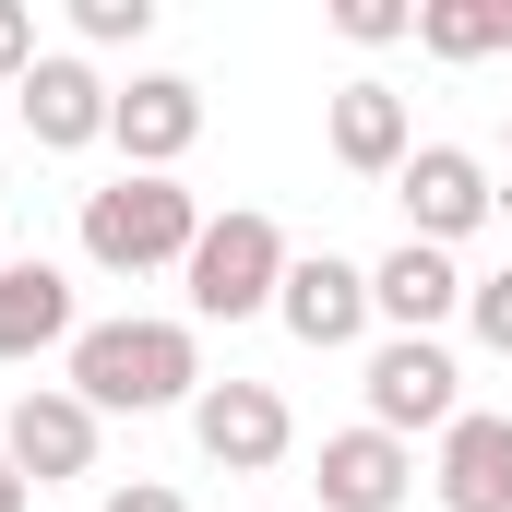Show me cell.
<instances>
[{"label":"cell","instance_id":"obj_17","mask_svg":"<svg viewBox=\"0 0 512 512\" xmlns=\"http://www.w3.org/2000/svg\"><path fill=\"white\" fill-rule=\"evenodd\" d=\"M334 36H358V48H393V36H417V12H405V0H334Z\"/></svg>","mask_w":512,"mask_h":512},{"label":"cell","instance_id":"obj_8","mask_svg":"<svg viewBox=\"0 0 512 512\" xmlns=\"http://www.w3.org/2000/svg\"><path fill=\"white\" fill-rule=\"evenodd\" d=\"M191 441H203V465L262 477V465H286L298 417H286V393H274V382H203V393H191Z\"/></svg>","mask_w":512,"mask_h":512},{"label":"cell","instance_id":"obj_1","mask_svg":"<svg viewBox=\"0 0 512 512\" xmlns=\"http://www.w3.org/2000/svg\"><path fill=\"white\" fill-rule=\"evenodd\" d=\"M72 393L96 417H155L203 393V334L191 322H84L72 334Z\"/></svg>","mask_w":512,"mask_h":512},{"label":"cell","instance_id":"obj_6","mask_svg":"<svg viewBox=\"0 0 512 512\" xmlns=\"http://www.w3.org/2000/svg\"><path fill=\"white\" fill-rule=\"evenodd\" d=\"M96 429H108V417H96L72 382H60V393L36 382V393H12L0 453H12V477H24V489H60V477H96Z\"/></svg>","mask_w":512,"mask_h":512},{"label":"cell","instance_id":"obj_13","mask_svg":"<svg viewBox=\"0 0 512 512\" xmlns=\"http://www.w3.org/2000/svg\"><path fill=\"white\" fill-rule=\"evenodd\" d=\"M441 512H512V417L465 405L441 429Z\"/></svg>","mask_w":512,"mask_h":512},{"label":"cell","instance_id":"obj_23","mask_svg":"<svg viewBox=\"0 0 512 512\" xmlns=\"http://www.w3.org/2000/svg\"><path fill=\"white\" fill-rule=\"evenodd\" d=\"M501 48H512V0H501Z\"/></svg>","mask_w":512,"mask_h":512},{"label":"cell","instance_id":"obj_16","mask_svg":"<svg viewBox=\"0 0 512 512\" xmlns=\"http://www.w3.org/2000/svg\"><path fill=\"white\" fill-rule=\"evenodd\" d=\"M417 48L429 60H489L501 48V0H417Z\"/></svg>","mask_w":512,"mask_h":512},{"label":"cell","instance_id":"obj_9","mask_svg":"<svg viewBox=\"0 0 512 512\" xmlns=\"http://www.w3.org/2000/svg\"><path fill=\"white\" fill-rule=\"evenodd\" d=\"M274 322L298 334V346H358L382 310H370V262H334V251H298L286 262V286H274Z\"/></svg>","mask_w":512,"mask_h":512},{"label":"cell","instance_id":"obj_3","mask_svg":"<svg viewBox=\"0 0 512 512\" xmlns=\"http://www.w3.org/2000/svg\"><path fill=\"white\" fill-rule=\"evenodd\" d=\"M286 262H298V251H286V227H274V215H251V203L203 215V239H191V262H179L191 322H251V310H274Z\"/></svg>","mask_w":512,"mask_h":512},{"label":"cell","instance_id":"obj_5","mask_svg":"<svg viewBox=\"0 0 512 512\" xmlns=\"http://www.w3.org/2000/svg\"><path fill=\"white\" fill-rule=\"evenodd\" d=\"M393 191H405V239H429V251H453V239H477V227L501 215L489 155H465V143H417Z\"/></svg>","mask_w":512,"mask_h":512},{"label":"cell","instance_id":"obj_20","mask_svg":"<svg viewBox=\"0 0 512 512\" xmlns=\"http://www.w3.org/2000/svg\"><path fill=\"white\" fill-rule=\"evenodd\" d=\"M24 72H36V12L0 0V84H24Z\"/></svg>","mask_w":512,"mask_h":512},{"label":"cell","instance_id":"obj_19","mask_svg":"<svg viewBox=\"0 0 512 512\" xmlns=\"http://www.w3.org/2000/svg\"><path fill=\"white\" fill-rule=\"evenodd\" d=\"M465 322H477V346L512 358V274H477V286H465Z\"/></svg>","mask_w":512,"mask_h":512},{"label":"cell","instance_id":"obj_4","mask_svg":"<svg viewBox=\"0 0 512 512\" xmlns=\"http://www.w3.org/2000/svg\"><path fill=\"white\" fill-rule=\"evenodd\" d=\"M453 417H465L453 346H441V334H382V346H370V429L417 441V429H453Z\"/></svg>","mask_w":512,"mask_h":512},{"label":"cell","instance_id":"obj_22","mask_svg":"<svg viewBox=\"0 0 512 512\" xmlns=\"http://www.w3.org/2000/svg\"><path fill=\"white\" fill-rule=\"evenodd\" d=\"M0 512H36V489L12 477V453H0Z\"/></svg>","mask_w":512,"mask_h":512},{"label":"cell","instance_id":"obj_12","mask_svg":"<svg viewBox=\"0 0 512 512\" xmlns=\"http://www.w3.org/2000/svg\"><path fill=\"white\" fill-rule=\"evenodd\" d=\"M370 310H382L393 334H441V322L465 310V274H453V251H429V239L382 251V262H370Z\"/></svg>","mask_w":512,"mask_h":512},{"label":"cell","instance_id":"obj_2","mask_svg":"<svg viewBox=\"0 0 512 512\" xmlns=\"http://www.w3.org/2000/svg\"><path fill=\"white\" fill-rule=\"evenodd\" d=\"M191 239H203V203H191L179 179L120 167L108 191H84V262H96V274H155V262H191Z\"/></svg>","mask_w":512,"mask_h":512},{"label":"cell","instance_id":"obj_14","mask_svg":"<svg viewBox=\"0 0 512 512\" xmlns=\"http://www.w3.org/2000/svg\"><path fill=\"white\" fill-rule=\"evenodd\" d=\"M12 96H24V131H36L48 155H84V143H108V84H96L84 60H36Z\"/></svg>","mask_w":512,"mask_h":512},{"label":"cell","instance_id":"obj_10","mask_svg":"<svg viewBox=\"0 0 512 512\" xmlns=\"http://www.w3.org/2000/svg\"><path fill=\"white\" fill-rule=\"evenodd\" d=\"M322 143H334V167H358V179H405V155H417V131H405V96L393 84H334V108H322Z\"/></svg>","mask_w":512,"mask_h":512},{"label":"cell","instance_id":"obj_11","mask_svg":"<svg viewBox=\"0 0 512 512\" xmlns=\"http://www.w3.org/2000/svg\"><path fill=\"white\" fill-rule=\"evenodd\" d=\"M417 489V453L393 429H334L322 441V512H405Z\"/></svg>","mask_w":512,"mask_h":512},{"label":"cell","instance_id":"obj_18","mask_svg":"<svg viewBox=\"0 0 512 512\" xmlns=\"http://www.w3.org/2000/svg\"><path fill=\"white\" fill-rule=\"evenodd\" d=\"M72 24H84L96 48H131V36L155 24V0H72Z\"/></svg>","mask_w":512,"mask_h":512},{"label":"cell","instance_id":"obj_24","mask_svg":"<svg viewBox=\"0 0 512 512\" xmlns=\"http://www.w3.org/2000/svg\"><path fill=\"white\" fill-rule=\"evenodd\" d=\"M501 155H512V131H501Z\"/></svg>","mask_w":512,"mask_h":512},{"label":"cell","instance_id":"obj_15","mask_svg":"<svg viewBox=\"0 0 512 512\" xmlns=\"http://www.w3.org/2000/svg\"><path fill=\"white\" fill-rule=\"evenodd\" d=\"M84 310H72V274L60 262H0V358H48L72 346Z\"/></svg>","mask_w":512,"mask_h":512},{"label":"cell","instance_id":"obj_7","mask_svg":"<svg viewBox=\"0 0 512 512\" xmlns=\"http://www.w3.org/2000/svg\"><path fill=\"white\" fill-rule=\"evenodd\" d=\"M108 143L143 179H179V155L203 143V84L191 72H131L120 96H108Z\"/></svg>","mask_w":512,"mask_h":512},{"label":"cell","instance_id":"obj_21","mask_svg":"<svg viewBox=\"0 0 512 512\" xmlns=\"http://www.w3.org/2000/svg\"><path fill=\"white\" fill-rule=\"evenodd\" d=\"M96 512H191V501H179L167 477H131V489H108V501H96Z\"/></svg>","mask_w":512,"mask_h":512}]
</instances>
